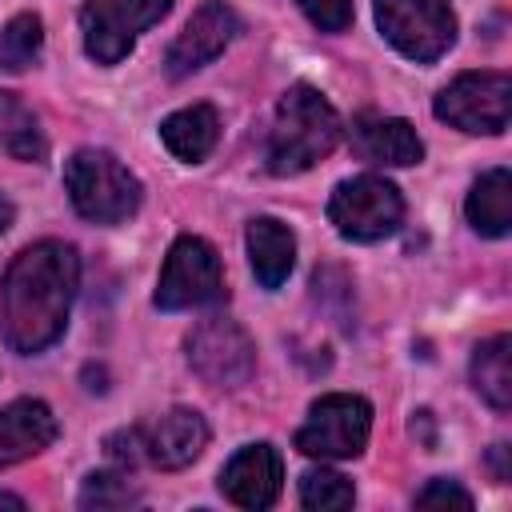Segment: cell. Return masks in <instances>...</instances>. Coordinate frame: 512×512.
Returning a JSON list of instances; mask_svg holds the SVG:
<instances>
[{
  "label": "cell",
  "instance_id": "obj_1",
  "mask_svg": "<svg viewBox=\"0 0 512 512\" xmlns=\"http://www.w3.org/2000/svg\"><path fill=\"white\" fill-rule=\"evenodd\" d=\"M80 288V256L64 240L28 244L0 280V328L12 352L36 356L68 328Z\"/></svg>",
  "mask_w": 512,
  "mask_h": 512
},
{
  "label": "cell",
  "instance_id": "obj_2",
  "mask_svg": "<svg viewBox=\"0 0 512 512\" xmlns=\"http://www.w3.org/2000/svg\"><path fill=\"white\" fill-rule=\"evenodd\" d=\"M340 112L328 104L324 92H316L312 84H292L272 116L268 128V172L272 176H300L312 164H320L336 144H340Z\"/></svg>",
  "mask_w": 512,
  "mask_h": 512
},
{
  "label": "cell",
  "instance_id": "obj_3",
  "mask_svg": "<svg viewBox=\"0 0 512 512\" xmlns=\"http://www.w3.org/2000/svg\"><path fill=\"white\" fill-rule=\"evenodd\" d=\"M64 192L92 224H124L144 200L140 180L108 148H76L64 160Z\"/></svg>",
  "mask_w": 512,
  "mask_h": 512
},
{
  "label": "cell",
  "instance_id": "obj_4",
  "mask_svg": "<svg viewBox=\"0 0 512 512\" xmlns=\"http://www.w3.org/2000/svg\"><path fill=\"white\" fill-rule=\"evenodd\" d=\"M224 264L216 248L204 236H180L160 268L156 280V308L160 312H188V308H212L224 304Z\"/></svg>",
  "mask_w": 512,
  "mask_h": 512
},
{
  "label": "cell",
  "instance_id": "obj_5",
  "mask_svg": "<svg viewBox=\"0 0 512 512\" xmlns=\"http://www.w3.org/2000/svg\"><path fill=\"white\" fill-rule=\"evenodd\" d=\"M328 220L344 240L356 244H376L392 236L404 220V196L392 180L384 176H348L332 188L328 196Z\"/></svg>",
  "mask_w": 512,
  "mask_h": 512
},
{
  "label": "cell",
  "instance_id": "obj_6",
  "mask_svg": "<svg viewBox=\"0 0 512 512\" xmlns=\"http://www.w3.org/2000/svg\"><path fill=\"white\" fill-rule=\"evenodd\" d=\"M372 432V404L356 392H328L308 408L296 428V448L312 460H352L364 452Z\"/></svg>",
  "mask_w": 512,
  "mask_h": 512
},
{
  "label": "cell",
  "instance_id": "obj_7",
  "mask_svg": "<svg viewBox=\"0 0 512 512\" xmlns=\"http://www.w3.org/2000/svg\"><path fill=\"white\" fill-rule=\"evenodd\" d=\"M372 8L384 40L416 64L440 60L456 40V12L448 0H372Z\"/></svg>",
  "mask_w": 512,
  "mask_h": 512
},
{
  "label": "cell",
  "instance_id": "obj_8",
  "mask_svg": "<svg viewBox=\"0 0 512 512\" xmlns=\"http://www.w3.org/2000/svg\"><path fill=\"white\" fill-rule=\"evenodd\" d=\"M172 4L176 0H84L80 4L84 52L96 64H120L136 48V36L148 32L156 20H164Z\"/></svg>",
  "mask_w": 512,
  "mask_h": 512
},
{
  "label": "cell",
  "instance_id": "obj_9",
  "mask_svg": "<svg viewBox=\"0 0 512 512\" xmlns=\"http://www.w3.org/2000/svg\"><path fill=\"white\" fill-rule=\"evenodd\" d=\"M436 120L472 132L500 136L512 116V80L508 72H460L432 104Z\"/></svg>",
  "mask_w": 512,
  "mask_h": 512
},
{
  "label": "cell",
  "instance_id": "obj_10",
  "mask_svg": "<svg viewBox=\"0 0 512 512\" xmlns=\"http://www.w3.org/2000/svg\"><path fill=\"white\" fill-rule=\"evenodd\" d=\"M184 348H188L192 372H196L204 384H212V388H244V384L252 380V372H256V344H252V336H248L236 320H228V316H208V320H200V324L188 332Z\"/></svg>",
  "mask_w": 512,
  "mask_h": 512
},
{
  "label": "cell",
  "instance_id": "obj_11",
  "mask_svg": "<svg viewBox=\"0 0 512 512\" xmlns=\"http://www.w3.org/2000/svg\"><path fill=\"white\" fill-rule=\"evenodd\" d=\"M236 32H240V16H236L224 0H204V4L188 16L184 32L168 44V56H164L168 76L180 80V76H192L196 68L212 64V60L232 44Z\"/></svg>",
  "mask_w": 512,
  "mask_h": 512
},
{
  "label": "cell",
  "instance_id": "obj_12",
  "mask_svg": "<svg viewBox=\"0 0 512 512\" xmlns=\"http://www.w3.org/2000/svg\"><path fill=\"white\" fill-rule=\"evenodd\" d=\"M284 488V460L272 444H244L220 472V492L236 508H272Z\"/></svg>",
  "mask_w": 512,
  "mask_h": 512
},
{
  "label": "cell",
  "instance_id": "obj_13",
  "mask_svg": "<svg viewBox=\"0 0 512 512\" xmlns=\"http://www.w3.org/2000/svg\"><path fill=\"white\" fill-rule=\"evenodd\" d=\"M352 148L368 164L384 168H412L424 160V140L416 128L400 116H380V112H360L352 120Z\"/></svg>",
  "mask_w": 512,
  "mask_h": 512
},
{
  "label": "cell",
  "instance_id": "obj_14",
  "mask_svg": "<svg viewBox=\"0 0 512 512\" xmlns=\"http://www.w3.org/2000/svg\"><path fill=\"white\" fill-rule=\"evenodd\" d=\"M204 448H208V424L196 408H168L144 432V456L164 472L188 468Z\"/></svg>",
  "mask_w": 512,
  "mask_h": 512
},
{
  "label": "cell",
  "instance_id": "obj_15",
  "mask_svg": "<svg viewBox=\"0 0 512 512\" xmlns=\"http://www.w3.org/2000/svg\"><path fill=\"white\" fill-rule=\"evenodd\" d=\"M60 424L44 400L20 396L0 408V468H12L36 452H44L56 440Z\"/></svg>",
  "mask_w": 512,
  "mask_h": 512
},
{
  "label": "cell",
  "instance_id": "obj_16",
  "mask_svg": "<svg viewBox=\"0 0 512 512\" xmlns=\"http://www.w3.org/2000/svg\"><path fill=\"white\" fill-rule=\"evenodd\" d=\"M244 240H248V264H252L260 288H268V292L280 288L288 280L292 264H296V236H292V228L284 220H276V216H256L248 224Z\"/></svg>",
  "mask_w": 512,
  "mask_h": 512
},
{
  "label": "cell",
  "instance_id": "obj_17",
  "mask_svg": "<svg viewBox=\"0 0 512 512\" xmlns=\"http://www.w3.org/2000/svg\"><path fill=\"white\" fill-rule=\"evenodd\" d=\"M160 140L176 160L200 164L220 140V116L212 104H188L160 124Z\"/></svg>",
  "mask_w": 512,
  "mask_h": 512
},
{
  "label": "cell",
  "instance_id": "obj_18",
  "mask_svg": "<svg viewBox=\"0 0 512 512\" xmlns=\"http://www.w3.org/2000/svg\"><path fill=\"white\" fill-rule=\"evenodd\" d=\"M468 224L480 236H508L512 228V172L508 168H488L472 192H468Z\"/></svg>",
  "mask_w": 512,
  "mask_h": 512
},
{
  "label": "cell",
  "instance_id": "obj_19",
  "mask_svg": "<svg viewBox=\"0 0 512 512\" xmlns=\"http://www.w3.org/2000/svg\"><path fill=\"white\" fill-rule=\"evenodd\" d=\"M472 388L496 412L512 408V336L500 332L472 352Z\"/></svg>",
  "mask_w": 512,
  "mask_h": 512
},
{
  "label": "cell",
  "instance_id": "obj_20",
  "mask_svg": "<svg viewBox=\"0 0 512 512\" xmlns=\"http://www.w3.org/2000/svg\"><path fill=\"white\" fill-rule=\"evenodd\" d=\"M0 148L24 164H40L48 156V136L40 128V116L16 92L4 88H0Z\"/></svg>",
  "mask_w": 512,
  "mask_h": 512
},
{
  "label": "cell",
  "instance_id": "obj_21",
  "mask_svg": "<svg viewBox=\"0 0 512 512\" xmlns=\"http://www.w3.org/2000/svg\"><path fill=\"white\" fill-rule=\"evenodd\" d=\"M44 52V20L36 12H16L0 32V68L28 72Z\"/></svg>",
  "mask_w": 512,
  "mask_h": 512
},
{
  "label": "cell",
  "instance_id": "obj_22",
  "mask_svg": "<svg viewBox=\"0 0 512 512\" xmlns=\"http://www.w3.org/2000/svg\"><path fill=\"white\" fill-rule=\"evenodd\" d=\"M352 500H356L352 480L332 468H308L300 476V504L308 512H340V508H352Z\"/></svg>",
  "mask_w": 512,
  "mask_h": 512
},
{
  "label": "cell",
  "instance_id": "obj_23",
  "mask_svg": "<svg viewBox=\"0 0 512 512\" xmlns=\"http://www.w3.org/2000/svg\"><path fill=\"white\" fill-rule=\"evenodd\" d=\"M128 504H140V488L128 480V472H92L84 476V488H80V508H96V512H108V508H128Z\"/></svg>",
  "mask_w": 512,
  "mask_h": 512
},
{
  "label": "cell",
  "instance_id": "obj_24",
  "mask_svg": "<svg viewBox=\"0 0 512 512\" xmlns=\"http://www.w3.org/2000/svg\"><path fill=\"white\" fill-rule=\"evenodd\" d=\"M320 32H344L352 24V0H296Z\"/></svg>",
  "mask_w": 512,
  "mask_h": 512
},
{
  "label": "cell",
  "instance_id": "obj_25",
  "mask_svg": "<svg viewBox=\"0 0 512 512\" xmlns=\"http://www.w3.org/2000/svg\"><path fill=\"white\" fill-rule=\"evenodd\" d=\"M416 508H472V492H464L456 480H444V476H436V480H428L420 492H416Z\"/></svg>",
  "mask_w": 512,
  "mask_h": 512
},
{
  "label": "cell",
  "instance_id": "obj_26",
  "mask_svg": "<svg viewBox=\"0 0 512 512\" xmlns=\"http://www.w3.org/2000/svg\"><path fill=\"white\" fill-rule=\"evenodd\" d=\"M104 452H108V460L120 464L124 472L136 468L140 460H148V456H144V428H120V432H112V436L104 440Z\"/></svg>",
  "mask_w": 512,
  "mask_h": 512
},
{
  "label": "cell",
  "instance_id": "obj_27",
  "mask_svg": "<svg viewBox=\"0 0 512 512\" xmlns=\"http://www.w3.org/2000/svg\"><path fill=\"white\" fill-rule=\"evenodd\" d=\"M412 432H420V440L432 448L436 444V436H432V412L428 408H420V412H412Z\"/></svg>",
  "mask_w": 512,
  "mask_h": 512
},
{
  "label": "cell",
  "instance_id": "obj_28",
  "mask_svg": "<svg viewBox=\"0 0 512 512\" xmlns=\"http://www.w3.org/2000/svg\"><path fill=\"white\" fill-rule=\"evenodd\" d=\"M508 444H492V472H496V480H508L512 472H508Z\"/></svg>",
  "mask_w": 512,
  "mask_h": 512
},
{
  "label": "cell",
  "instance_id": "obj_29",
  "mask_svg": "<svg viewBox=\"0 0 512 512\" xmlns=\"http://www.w3.org/2000/svg\"><path fill=\"white\" fill-rule=\"evenodd\" d=\"M12 220H16V208H12V200H8V196H0V232H8V228H12Z\"/></svg>",
  "mask_w": 512,
  "mask_h": 512
},
{
  "label": "cell",
  "instance_id": "obj_30",
  "mask_svg": "<svg viewBox=\"0 0 512 512\" xmlns=\"http://www.w3.org/2000/svg\"><path fill=\"white\" fill-rule=\"evenodd\" d=\"M0 508H24V500L12 496V492H0Z\"/></svg>",
  "mask_w": 512,
  "mask_h": 512
}]
</instances>
